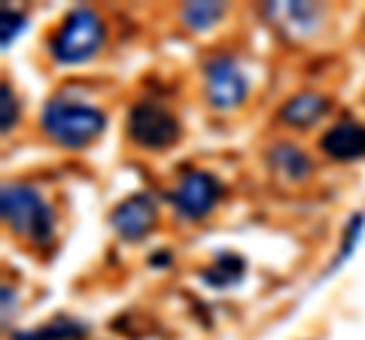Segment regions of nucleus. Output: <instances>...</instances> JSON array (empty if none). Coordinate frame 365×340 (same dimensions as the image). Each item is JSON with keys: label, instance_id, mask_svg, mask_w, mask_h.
Returning <instances> with one entry per match:
<instances>
[{"label": "nucleus", "instance_id": "1", "mask_svg": "<svg viewBox=\"0 0 365 340\" xmlns=\"http://www.w3.org/2000/svg\"><path fill=\"white\" fill-rule=\"evenodd\" d=\"M43 134L52 143L64 146V149H83L91 140H98L104 134V112L88 107V104H76L71 97H52L43 107Z\"/></svg>", "mask_w": 365, "mask_h": 340}, {"label": "nucleus", "instance_id": "2", "mask_svg": "<svg viewBox=\"0 0 365 340\" xmlns=\"http://www.w3.org/2000/svg\"><path fill=\"white\" fill-rule=\"evenodd\" d=\"M0 210H4L6 228L28 237L31 243H49L55 231V219L49 203L43 201L37 188H31L25 183H9L4 186V198H0Z\"/></svg>", "mask_w": 365, "mask_h": 340}, {"label": "nucleus", "instance_id": "3", "mask_svg": "<svg viewBox=\"0 0 365 340\" xmlns=\"http://www.w3.org/2000/svg\"><path fill=\"white\" fill-rule=\"evenodd\" d=\"M101 43H104V21H101V16L88 6H76L58 25V31L52 33L49 52L61 64H79L88 61L101 49Z\"/></svg>", "mask_w": 365, "mask_h": 340}, {"label": "nucleus", "instance_id": "4", "mask_svg": "<svg viewBox=\"0 0 365 340\" xmlns=\"http://www.w3.org/2000/svg\"><path fill=\"white\" fill-rule=\"evenodd\" d=\"M128 134L143 149H165V146H170L180 137V124L162 104L140 100L128 112Z\"/></svg>", "mask_w": 365, "mask_h": 340}, {"label": "nucleus", "instance_id": "5", "mask_svg": "<svg viewBox=\"0 0 365 340\" xmlns=\"http://www.w3.org/2000/svg\"><path fill=\"white\" fill-rule=\"evenodd\" d=\"M204 92H207V104L213 110L225 112L244 104L247 79L228 55H216V58L204 64Z\"/></svg>", "mask_w": 365, "mask_h": 340}, {"label": "nucleus", "instance_id": "6", "mask_svg": "<svg viewBox=\"0 0 365 340\" xmlns=\"http://www.w3.org/2000/svg\"><path fill=\"white\" fill-rule=\"evenodd\" d=\"M220 198H222V186L207 170H189L186 176H180V183L170 191V203L186 219L207 216L216 203H220Z\"/></svg>", "mask_w": 365, "mask_h": 340}, {"label": "nucleus", "instance_id": "7", "mask_svg": "<svg viewBox=\"0 0 365 340\" xmlns=\"http://www.w3.org/2000/svg\"><path fill=\"white\" fill-rule=\"evenodd\" d=\"M110 225L113 231L125 240H140L153 231L155 225V201L150 195H131L125 198L116 210L110 213Z\"/></svg>", "mask_w": 365, "mask_h": 340}, {"label": "nucleus", "instance_id": "8", "mask_svg": "<svg viewBox=\"0 0 365 340\" xmlns=\"http://www.w3.org/2000/svg\"><path fill=\"white\" fill-rule=\"evenodd\" d=\"M323 152L335 161H356V158H365V124L362 122H353V119H344L332 124L323 140Z\"/></svg>", "mask_w": 365, "mask_h": 340}, {"label": "nucleus", "instance_id": "9", "mask_svg": "<svg viewBox=\"0 0 365 340\" xmlns=\"http://www.w3.org/2000/svg\"><path fill=\"white\" fill-rule=\"evenodd\" d=\"M268 164L287 183H302L311 176V158L292 143H274L268 149Z\"/></svg>", "mask_w": 365, "mask_h": 340}, {"label": "nucleus", "instance_id": "10", "mask_svg": "<svg viewBox=\"0 0 365 340\" xmlns=\"http://www.w3.org/2000/svg\"><path fill=\"white\" fill-rule=\"evenodd\" d=\"M326 110H329V100L323 95L304 92V95L289 97L287 104L280 107V119L287 122L289 128H311V124L323 116Z\"/></svg>", "mask_w": 365, "mask_h": 340}, {"label": "nucleus", "instance_id": "11", "mask_svg": "<svg viewBox=\"0 0 365 340\" xmlns=\"http://www.w3.org/2000/svg\"><path fill=\"white\" fill-rule=\"evenodd\" d=\"M265 13L274 16V21H277V28L283 33H289L295 25V37L311 33L317 25V9L307 4H271V6H265Z\"/></svg>", "mask_w": 365, "mask_h": 340}, {"label": "nucleus", "instance_id": "12", "mask_svg": "<svg viewBox=\"0 0 365 340\" xmlns=\"http://www.w3.org/2000/svg\"><path fill=\"white\" fill-rule=\"evenodd\" d=\"M86 334H88L86 325L67 319V316H58V319H52L43 328H34V331H16L13 340H79Z\"/></svg>", "mask_w": 365, "mask_h": 340}, {"label": "nucleus", "instance_id": "13", "mask_svg": "<svg viewBox=\"0 0 365 340\" xmlns=\"http://www.w3.org/2000/svg\"><path fill=\"white\" fill-rule=\"evenodd\" d=\"M222 16V4H186L180 9V18L189 31H207Z\"/></svg>", "mask_w": 365, "mask_h": 340}, {"label": "nucleus", "instance_id": "14", "mask_svg": "<svg viewBox=\"0 0 365 340\" xmlns=\"http://www.w3.org/2000/svg\"><path fill=\"white\" fill-rule=\"evenodd\" d=\"M0 43H4V49L13 43L19 33H21V28L28 25V18H25V13H16V9H9V6H4V13H0Z\"/></svg>", "mask_w": 365, "mask_h": 340}, {"label": "nucleus", "instance_id": "15", "mask_svg": "<svg viewBox=\"0 0 365 340\" xmlns=\"http://www.w3.org/2000/svg\"><path fill=\"white\" fill-rule=\"evenodd\" d=\"M0 107H4V116H0V131L9 134L16 128V122H19V100L13 95V88H9V83L0 85Z\"/></svg>", "mask_w": 365, "mask_h": 340}, {"label": "nucleus", "instance_id": "16", "mask_svg": "<svg viewBox=\"0 0 365 340\" xmlns=\"http://www.w3.org/2000/svg\"><path fill=\"white\" fill-rule=\"evenodd\" d=\"M362 225H365V216L362 213H356V216L350 219V225H347V234H344V243H341V253H338V258H335V265L329 267V274L338 267V265H344L347 258H350V253L356 249V240H359V234H362Z\"/></svg>", "mask_w": 365, "mask_h": 340}]
</instances>
